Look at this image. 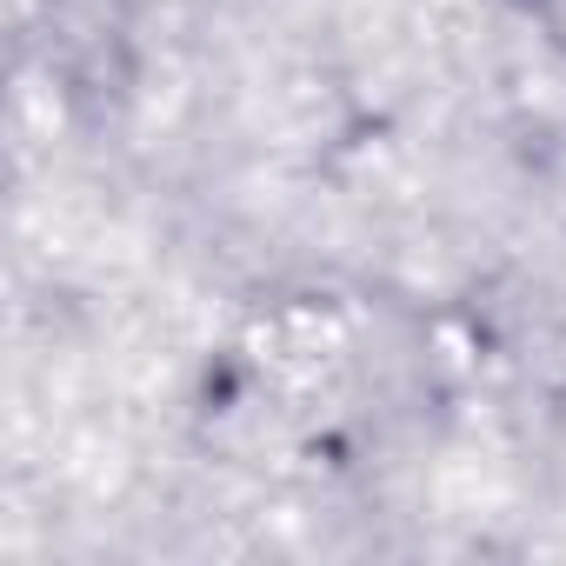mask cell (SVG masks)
<instances>
[{
	"mask_svg": "<svg viewBox=\"0 0 566 566\" xmlns=\"http://www.w3.org/2000/svg\"><path fill=\"white\" fill-rule=\"evenodd\" d=\"M526 14H533L539 41H546L553 54H566V0H526Z\"/></svg>",
	"mask_w": 566,
	"mask_h": 566,
	"instance_id": "obj_1",
	"label": "cell"
}]
</instances>
